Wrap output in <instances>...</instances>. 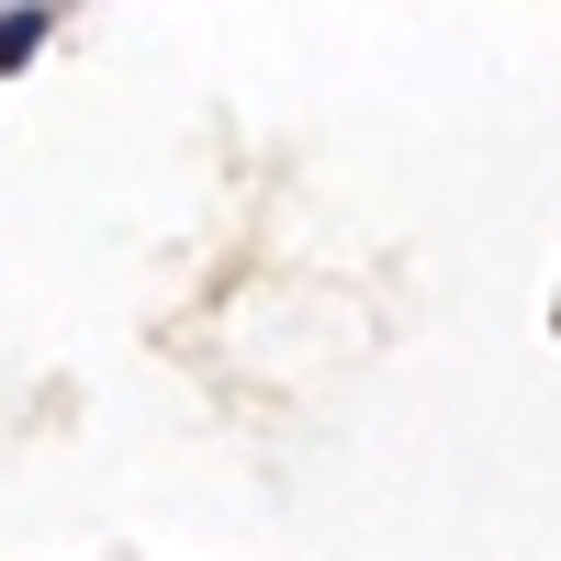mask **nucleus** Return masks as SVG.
I'll return each instance as SVG.
<instances>
[{
    "label": "nucleus",
    "mask_w": 561,
    "mask_h": 561,
    "mask_svg": "<svg viewBox=\"0 0 561 561\" xmlns=\"http://www.w3.org/2000/svg\"><path fill=\"white\" fill-rule=\"evenodd\" d=\"M34 45H45V12H0V68H23Z\"/></svg>",
    "instance_id": "f257e3e1"
}]
</instances>
